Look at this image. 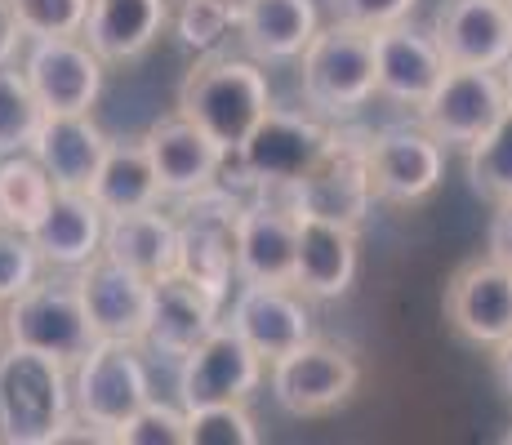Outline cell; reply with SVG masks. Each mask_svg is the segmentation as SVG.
I'll list each match as a JSON object with an SVG mask.
<instances>
[{
    "mask_svg": "<svg viewBox=\"0 0 512 445\" xmlns=\"http://www.w3.org/2000/svg\"><path fill=\"white\" fill-rule=\"evenodd\" d=\"M179 112L196 121L214 143L241 147L254 125L272 112V85L259 58L205 54L179 85Z\"/></svg>",
    "mask_w": 512,
    "mask_h": 445,
    "instance_id": "6da1fadb",
    "label": "cell"
},
{
    "mask_svg": "<svg viewBox=\"0 0 512 445\" xmlns=\"http://www.w3.org/2000/svg\"><path fill=\"white\" fill-rule=\"evenodd\" d=\"M299 89L308 112L326 116V121H352L379 94L374 27L343 23V18L317 27V36L299 54Z\"/></svg>",
    "mask_w": 512,
    "mask_h": 445,
    "instance_id": "7a4b0ae2",
    "label": "cell"
},
{
    "mask_svg": "<svg viewBox=\"0 0 512 445\" xmlns=\"http://www.w3.org/2000/svg\"><path fill=\"white\" fill-rule=\"evenodd\" d=\"M72 365L58 356L5 343L0 352V441L54 445L72 419Z\"/></svg>",
    "mask_w": 512,
    "mask_h": 445,
    "instance_id": "3957f363",
    "label": "cell"
},
{
    "mask_svg": "<svg viewBox=\"0 0 512 445\" xmlns=\"http://www.w3.org/2000/svg\"><path fill=\"white\" fill-rule=\"evenodd\" d=\"M259 201L285 205L290 214H312V219L348 223L361 232V223L374 210V183H370V134L366 130H339L334 125L330 147L321 161L294 187L281 192H259Z\"/></svg>",
    "mask_w": 512,
    "mask_h": 445,
    "instance_id": "277c9868",
    "label": "cell"
},
{
    "mask_svg": "<svg viewBox=\"0 0 512 445\" xmlns=\"http://www.w3.org/2000/svg\"><path fill=\"white\" fill-rule=\"evenodd\" d=\"M5 334L9 343L49 352L63 365L81 361L98 343V330L90 321V308H85L76 272H58L54 267V276H36L23 294H14L5 303Z\"/></svg>",
    "mask_w": 512,
    "mask_h": 445,
    "instance_id": "5b68a950",
    "label": "cell"
},
{
    "mask_svg": "<svg viewBox=\"0 0 512 445\" xmlns=\"http://www.w3.org/2000/svg\"><path fill=\"white\" fill-rule=\"evenodd\" d=\"M152 401V379L143 365V343L125 339H98L81 361L72 365V410L107 441Z\"/></svg>",
    "mask_w": 512,
    "mask_h": 445,
    "instance_id": "8992f818",
    "label": "cell"
},
{
    "mask_svg": "<svg viewBox=\"0 0 512 445\" xmlns=\"http://www.w3.org/2000/svg\"><path fill=\"white\" fill-rule=\"evenodd\" d=\"M268 383H272V401L285 414H294V419H326L339 405H348L352 392L361 388V365L339 343L308 339L303 348L272 361Z\"/></svg>",
    "mask_w": 512,
    "mask_h": 445,
    "instance_id": "52a82bcc",
    "label": "cell"
},
{
    "mask_svg": "<svg viewBox=\"0 0 512 445\" xmlns=\"http://www.w3.org/2000/svg\"><path fill=\"white\" fill-rule=\"evenodd\" d=\"M415 116L441 147L468 152L472 143H481L508 116L504 72H490V67H446L441 85L432 89L428 103Z\"/></svg>",
    "mask_w": 512,
    "mask_h": 445,
    "instance_id": "ba28073f",
    "label": "cell"
},
{
    "mask_svg": "<svg viewBox=\"0 0 512 445\" xmlns=\"http://www.w3.org/2000/svg\"><path fill=\"white\" fill-rule=\"evenodd\" d=\"M236 196L205 187L196 196H183L179 219V272H187L196 285L228 303L236 281V219H241Z\"/></svg>",
    "mask_w": 512,
    "mask_h": 445,
    "instance_id": "9c48e42d",
    "label": "cell"
},
{
    "mask_svg": "<svg viewBox=\"0 0 512 445\" xmlns=\"http://www.w3.org/2000/svg\"><path fill=\"white\" fill-rule=\"evenodd\" d=\"M330 138H334V125L326 116L272 107V112L254 125V134L241 143V156H245V165H250L259 192H281V187H294L321 161Z\"/></svg>",
    "mask_w": 512,
    "mask_h": 445,
    "instance_id": "30bf717a",
    "label": "cell"
},
{
    "mask_svg": "<svg viewBox=\"0 0 512 445\" xmlns=\"http://www.w3.org/2000/svg\"><path fill=\"white\" fill-rule=\"evenodd\" d=\"M446 325L468 348L495 352L504 339H512V267L499 259H468L455 267L441 299Z\"/></svg>",
    "mask_w": 512,
    "mask_h": 445,
    "instance_id": "8fae6325",
    "label": "cell"
},
{
    "mask_svg": "<svg viewBox=\"0 0 512 445\" xmlns=\"http://www.w3.org/2000/svg\"><path fill=\"white\" fill-rule=\"evenodd\" d=\"M446 147L423 125H388L370 134V183L379 205H423L441 187Z\"/></svg>",
    "mask_w": 512,
    "mask_h": 445,
    "instance_id": "7c38bea8",
    "label": "cell"
},
{
    "mask_svg": "<svg viewBox=\"0 0 512 445\" xmlns=\"http://www.w3.org/2000/svg\"><path fill=\"white\" fill-rule=\"evenodd\" d=\"M263 370L268 361L223 321L179 361V405L196 410L214 401H250L263 388Z\"/></svg>",
    "mask_w": 512,
    "mask_h": 445,
    "instance_id": "4fadbf2b",
    "label": "cell"
},
{
    "mask_svg": "<svg viewBox=\"0 0 512 445\" xmlns=\"http://www.w3.org/2000/svg\"><path fill=\"white\" fill-rule=\"evenodd\" d=\"M103 58L90 49L85 36H41L27 45L23 76L36 89L45 116L63 112H94L103 94Z\"/></svg>",
    "mask_w": 512,
    "mask_h": 445,
    "instance_id": "5bb4252c",
    "label": "cell"
},
{
    "mask_svg": "<svg viewBox=\"0 0 512 445\" xmlns=\"http://www.w3.org/2000/svg\"><path fill=\"white\" fill-rule=\"evenodd\" d=\"M223 321L268 365L285 352L303 348L308 339H317L308 294H299L294 285H241Z\"/></svg>",
    "mask_w": 512,
    "mask_h": 445,
    "instance_id": "9a60e30c",
    "label": "cell"
},
{
    "mask_svg": "<svg viewBox=\"0 0 512 445\" xmlns=\"http://www.w3.org/2000/svg\"><path fill=\"white\" fill-rule=\"evenodd\" d=\"M432 41L450 67H499L512 58V0H441Z\"/></svg>",
    "mask_w": 512,
    "mask_h": 445,
    "instance_id": "2e32d148",
    "label": "cell"
},
{
    "mask_svg": "<svg viewBox=\"0 0 512 445\" xmlns=\"http://www.w3.org/2000/svg\"><path fill=\"white\" fill-rule=\"evenodd\" d=\"M219 325H223V299H214L187 272H170L161 281H152V316H147V334H143V348L152 356L183 361Z\"/></svg>",
    "mask_w": 512,
    "mask_h": 445,
    "instance_id": "e0dca14e",
    "label": "cell"
},
{
    "mask_svg": "<svg viewBox=\"0 0 512 445\" xmlns=\"http://www.w3.org/2000/svg\"><path fill=\"white\" fill-rule=\"evenodd\" d=\"M374 67H379V98L419 112L450 63L432 41V32H419L401 18V23L374 27Z\"/></svg>",
    "mask_w": 512,
    "mask_h": 445,
    "instance_id": "ac0fdd59",
    "label": "cell"
},
{
    "mask_svg": "<svg viewBox=\"0 0 512 445\" xmlns=\"http://www.w3.org/2000/svg\"><path fill=\"white\" fill-rule=\"evenodd\" d=\"M299 214L272 201H245L236 219V281L241 285H294Z\"/></svg>",
    "mask_w": 512,
    "mask_h": 445,
    "instance_id": "d6986e66",
    "label": "cell"
},
{
    "mask_svg": "<svg viewBox=\"0 0 512 445\" xmlns=\"http://www.w3.org/2000/svg\"><path fill=\"white\" fill-rule=\"evenodd\" d=\"M76 281H81L85 308H90L98 339L143 343L147 316H152V281L147 276L107 259V254H98L85 267H76Z\"/></svg>",
    "mask_w": 512,
    "mask_h": 445,
    "instance_id": "ffe728a7",
    "label": "cell"
},
{
    "mask_svg": "<svg viewBox=\"0 0 512 445\" xmlns=\"http://www.w3.org/2000/svg\"><path fill=\"white\" fill-rule=\"evenodd\" d=\"M143 147L156 165V178H161V192L165 196H196L205 187H214V174L223 165V152L228 147L214 143L210 134L201 130L196 121H187L183 112L161 116V121L147 125Z\"/></svg>",
    "mask_w": 512,
    "mask_h": 445,
    "instance_id": "44dd1931",
    "label": "cell"
},
{
    "mask_svg": "<svg viewBox=\"0 0 512 445\" xmlns=\"http://www.w3.org/2000/svg\"><path fill=\"white\" fill-rule=\"evenodd\" d=\"M361 250L357 227L330 223V219H299V254H294V290L308 294L312 303L343 299L357 281Z\"/></svg>",
    "mask_w": 512,
    "mask_h": 445,
    "instance_id": "7402d4cb",
    "label": "cell"
},
{
    "mask_svg": "<svg viewBox=\"0 0 512 445\" xmlns=\"http://www.w3.org/2000/svg\"><path fill=\"white\" fill-rule=\"evenodd\" d=\"M103 236H107L103 205L90 192H63V187L54 192L45 219L32 227V245L41 254V263L58 267V272H76V267L98 259Z\"/></svg>",
    "mask_w": 512,
    "mask_h": 445,
    "instance_id": "603a6c76",
    "label": "cell"
},
{
    "mask_svg": "<svg viewBox=\"0 0 512 445\" xmlns=\"http://www.w3.org/2000/svg\"><path fill=\"white\" fill-rule=\"evenodd\" d=\"M107 147H112V138L98 130L90 112H63V116H45L41 134L32 143V156L49 170L54 187L90 192L107 161Z\"/></svg>",
    "mask_w": 512,
    "mask_h": 445,
    "instance_id": "cb8c5ba5",
    "label": "cell"
},
{
    "mask_svg": "<svg viewBox=\"0 0 512 445\" xmlns=\"http://www.w3.org/2000/svg\"><path fill=\"white\" fill-rule=\"evenodd\" d=\"M170 27V0H90L85 41L103 63H134Z\"/></svg>",
    "mask_w": 512,
    "mask_h": 445,
    "instance_id": "d4e9b609",
    "label": "cell"
},
{
    "mask_svg": "<svg viewBox=\"0 0 512 445\" xmlns=\"http://www.w3.org/2000/svg\"><path fill=\"white\" fill-rule=\"evenodd\" d=\"M321 14L312 0H241L236 36L259 63H290L317 36Z\"/></svg>",
    "mask_w": 512,
    "mask_h": 445,
    "instance_id": "484cf974",
    "label": "cell"
},
{
    "mask_svg": "<svg viewBox=\"0 0 512 445\" xmlns=\"http://www.w3.org/2000/svg\"><path fill=\"white\" fill-rule=\"evenodd\" d=\"M103 254L134 267L147 281H161V276L179 272V223L170 214H161V205L116 214V219H107Z\"/></svg>",
    "mask_w": 512,
    "mask_h": 445,
    "instance_id": "4316f807",
    "label": "cell"
},
{
    "mask_svg": "<svg viewBox=\"0 0 512 445\" xmlns=\"http://www.w3.org/2000/svg\"><path fill=\"white\" fill-rule=\"evenodd\" d=\"M90 196L103 205L107 219L161 205L165 192H161V178H156V165H152V156H147L143 138L107 147V161H103V170H98V178H94Z\"/></svg>",
    "mask_w": 512,
    "mask_h": 445,
    "instance_id": "83f0119b",
    "label": "cell"
},
{
    "mask_svg": "<svg viewBox=\"0 0 512 445\" xmlns=\"http://www.w3.org/2000/svg\"><path fill=\"white\" fill-rule=\"evenodd\" d=\"M54 192H58L54 178L32 152L0 156V223L32 236V227L45 219Z\"/></svg>",
    "mask_w": 512,
    "mask_h": 445,
    "instance_id": "f1b7e54d",
    "label": "cell"
},
{
    "mask_svg": "<svg viewBox=\"0 0 512 445\" xmlns=\"http://www.w3.org/2000/svg\"><path fill=\"white\" fill-rule=\"evenodd\" d=\"M41 125L45 107L36 98V89L27 85L23 72H14V63H5L0 67V156L32 152Z\"/></svg>",
    "mask_w": 512,
    "mask_h": 445,
    "instance_id": "f546056e",
    "label": "cell"
},
{
    "mask_svg": "<svg viewBox=\"0 0 512 445\" xmlns=\"http://www.w3.org/2000/svg\"><path fill=\"white\" fill-rule=\"evenodd\" d=\"M241 23V0H174L170 27L183 49L214 54Z\"/></svg>",
    "mask_w": 512,
    "mask_h": 445,
    "instance_id": "4dcf8cb0",
    "label": "cell"
},
{
    "mask_svg": "<svg viewBox=\"0 0 512 445\" xmlns=\"http://www.w3.org/2000/svg\"><path fill=\"white\" fill-rule=\"evenodd\" d=\"M468 187L490 205L512 201V107L481 143L468 147Z\"/></svg>",
    "mask_w": 512,
    "mask_h": 445,
    "instance_id": "1f68e13d",
    "label": "cell"
},
{
    "mask_svg": "<svg viewBox=\"0 0 512 445\" xmlns=\"http://www.w3.org/2000/svg\"><path fill=\"white\" fill-rule=\"evenodd\" d=\"M259 423L245 401H214L187 410V445H259Z\"/></svg>",
    "mask_w": 512,
    "mask_h": 445,
    "instance_id": "d6a6232c",
    "label": "cell"
},
{
    "mask_svg": "<svg viewBox=\"0 0 512 445\" xmlns=\"http://www.w3.org/2000/svg\"><path fill=\"white\" fill-rule=\"evenodd\" d=\"M18 23H23L27 41L41 36H81L85 18H90V0H14Z\"/></svg>",
    "mask_w": 512,
    "mask_h": 445,
    "instance_id": "836d02e7",
    "label": "cell"
},
{
    "mask_svg": "<svg viewBox=\"0 0 512 445\" xmlns=\"http://www.w3.org/2000/svg\"><path fill=\"white\" fill-rule=\"evenodd\" d=\"M41 254H36L32 236L18 232V227L0 223V308H5L14 294H23L27 285L41 276Z\"/></svg>",
    "mask_w": 512,
    "mask_h": 445,
    "instance_id": "e575fe53",
    "label": "cell"
},
{
    "mask_svg": "<svg viewBox=\"0 0 512 445\" xmlns=\"http://www.w3.org/2000/svg\"><path fill=\"white\" fill-rule=\"evenodd\" d=\"M121 445H187V410L183 405H161L147 401L121 432H116Z\"/></svg>",
    "mask_w": 512,
    "mask_h": 445,
    "instance_id": "d590c367",
    "label": "cell"
},
{
    "mask_svg": "<svg viewBox=\"0 0 512 445\" xmlns=\"http://www.w3.org/2000/svg\"><path fill=\"white\" fill-rule=\"evenodd\" d=\"M419 0H330V14L343 23H361V27H388L410 18Z\"/></svg>",
    "mask_w": 512,
    "mask_h": 445,
    "instance_id": "8d00e7d4",
    "label": "cell"
},
{
    "mask_svg": "<svg viewBox=\"0 0 512 445\" xmlns=\"http://www.w3.org/2000/svg\"><path fill=\"white\" fill-rule=\"evenodd\" d=\"M486 254L499 263L512 267V201L495 205V214H490V227H486Z\"/></svg>",
    "mask_w": 512,
    "mask_h": 445,
    "instance_id": "74e56055",
    "label": "cell"
},
{
    "mask_svg": "<svg viewBox=\"0 0 512 445\" xmlns=\"http://www.w3.org/2000/svg\"><path fill=\"white\" fill-rule=\"evenodd\" d=\"M23 41H27V32H23V23H18L14 0H0V67L14 63Z\"/></svg>",
    "mask_w": 512,
    "mask_h": 445,
    "instance_id": "f35d334b",
    "label": "cell"
},
{
    "mask_svg": "<svg viewBox=\"0 0 512 445\" xmlns=\"http://www.w3.org/2000/svg\"><path fill=\"white\" fill-rule=\"evenodd\" d=\"M490 365H495V379H499V388H504V397L512 401V339L499 343L495 356H490Z\"/></svg>",
    "mask_w": 512,
    "mask_h": 445,
    "instance_id": "ab89813d",
    "label": "cell"
},
{
    "mask_svg": "<svg viewBox=\"0 0 512 445\" xmlns=\"http://www.w3.org/2000/svg\"><path fill=\"white\" fill-rule=\"evenodd\" d=\"M499 72H504V89H508V107H512V58L504 67H499Z\"/></svg>",
    "mask_w": 512,
    "mask_h": 445,
    "instance_id": "60d3db41",
    "label": "cell"
},
{
    "mask_svg": "<svg viewBox=\"0 0 512 445\" xmlns=\"http://www.w3.org/2000/svg\"><path fill=\"white\" fill-rule=\"evenodd\" d=\"M5 343H9V334H5V312H0V352H5Z\"/></svg>",
    "mask_w": 512,
    "mask_h": 445,
    "instance_id": "b9f144b4",
    "label": "cell"
}]
</instances>
